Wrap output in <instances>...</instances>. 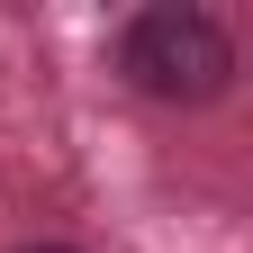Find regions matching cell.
Here are the masks:
<instances>
[{
    "mask_svg": "<svg viewBox=\"0 0 253 253\" xmlns=\"http://www.w3.org/2000/svg\"><path fill=\"white\" fill-rule=\"evenodd\" d=\"M27 253H73V244H27Z\"/></svg>",
    "mask_w": 253,
    "mask_h": 253,
    "instance_id": "cell-2",
    "label": "cell"
},
{
    "mask_svg": "<svg viewBox=\"0 0 253 253\" xmlns=\"http://www.w3.org/2000/svg\"><path fill=\"white\" fill-rule=\"evenodd\" d=\"M118 73L145 90V100H172V109H199L235 82V37L217 27L208 9H136L118 37Z\"/></svg>",
    "mask_w": 253,
    "mask_h": 253,
    "instance_id": "cell-1",
    "label": "cell"
}]
</instances>
